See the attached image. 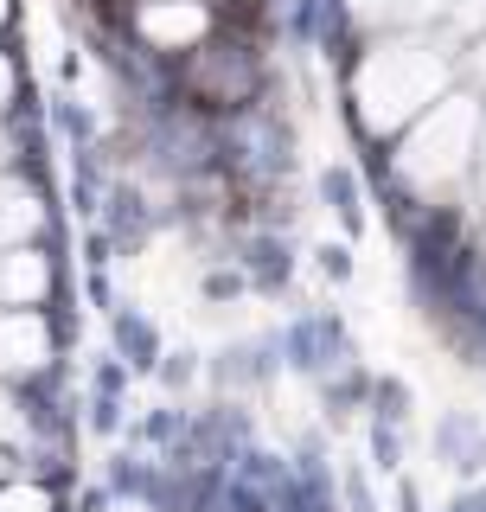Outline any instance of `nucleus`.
Here are the masks:
<instances>
[{"label":"nucleus","instance_id":"9d476101","mask_svg":"<svg viewBox=\"0 0 486 512\" xmlns=\"http://www.w3.org/2000/svg\"><path fill=\"white\" fill-rule=\"evenodd\" d=\"M20 436H26V416L13 410L7 397H0V442H20Z\"/></svg>","mask_w":486,"mask_h":512},{"label":"nucleus","instance_id":"9b49d317","mask_svg":"<svg viewBox=\"0 0 486 512\" xmlns=\"http://www.w3.org/2000/svg\"><path fill=\"white\" fill-rule=\"evenodd\" d=\"M474 160H480V186H486V122H480V135H474Z\"/></svg>","mask_w":486,"mask_h":512},{"label":"nucleus","instance_id":"ddd939ff","mask_svg":"<svg viewBox=\"0 0 486 512\" xmlns=\"http://www.w3.org/2000/svg\"><path fill=\"white\" fill-rule=\"evenodd\" d=\"M0 20H7V0H0Z\"/></svg>","mask_w":486,"mask_h":512},{"label":"nucleus","instance_id":"7ed1b4c3","mask_svg":"<svg viewBox=\"0 0 486 512\" xmlns=\"http://www.w3.org/2000/svg\"><path fill=\"white\" fill-rule=\"evenodd\" d=\"M45 359V320L39 314H0V378L32 372Z\"/></svg>","mask_w":486,"mask_h":512},{"label":"nucleus","instance_id":"f03ea898","mask_svg":"<svg viewBox=\"0 0 486 512\" xmlns=\"http://www.w3.org/2000/svg\"><path fill=\"white\" fill-rule=\"evenodd\" d=\"M474 135H480V103L474 96H435V103L416 116L410 141L397 154V173L410 180L416 192H448L474 167Z\"/></svg>","mask_w":486,"mask_h":512},{"label":"nucleus","instance_id":"4468645a","mask_svg":"<svg viewBox=\"0 0 486 512\" xmlns=\"http://www.w3.org/2000/svg\"><path fill=\"white\" fill-rule=\"evenodd\" d=\"M480 64H486V45H480Z\"/></svg>","mask_w":486,"mask_h":512},{"label":"nucleus","instance_id":"2eb2a0df","mask_svg":"<svg viewBox=\"0 0 486 512\" xmlns=\"http://www.w3.org/2000/svg\"><path fill=\"white\" fill-rule=\"evenodd\" d=\"M0 154H7V148H0Z\"/></svg>","mask_w":486,"mask_h":512},{"label":"nucleus","instance_id":"0eeeda50","mask_svg":"<svg viewBox=\"0 0 486 512\" xmlns=\"http://www.w3.org/2000/svg\"><path fill=\"white\" fill-rule=\"evenodd\" d=\"M448 0H352V13H359L365 26H416L429 20V13H442Z\"/></svg>","mask_w":486,"mask_h":512},{"label":"nucleus","instance_id":"f257e3e1","mask_svg":"<svg viewBox=\"0 0 486 512\" xmlns=\"http://www.w3.org/2000/svg\"><path fill=\"white\" fill-rule=\"evenodd\" d=\"M359 116L371 128H403L448 90V52L429 39H391L359 64Z\"/></svg>","mask_w":486,"mask_h":512},{"label":"nucleus","instance_id":"20e7f679","mask_svg":"<svg viewBox=\"0 0 486 512\" xmlns=\"http://www.w3.org/2000/svg\"><path fill=\"white\" fill-rule=\"evenodd\" d=\"M141 32L154 45H192V39H205V7L199 0H154L141 13Z\"/></svg>","mask_w":486,"mask_h":512},{"label":"nucleus","instance_id":"423d86ee","mask_svg":"<svg viewBox=\"0 0 486 512\" xmlns=\"http://www.w3.org/2000/svg\"><path fill=\"white\" fill-rule=\"evenodd\" d=\"M39 231V199H32L26 186H0V250L7 244H20V237H32Z\"/></svg>","mask_w":486,"mask_h":512},{"label":"nucleus","instance_id":"f8f14e48","mask_svg":"<svg viewBox=\"0 0 486 512\" xmlns=\"http://www.w3.org/2000/svg\"><path fill=\"white\" fill-rule=\"evenodd\" d=\"M7 90H13V71H7V58H0V103H7Z\"/></svg>","mask_w":486,"mask_h":512},{"label":"nucleus","instance_id":"6e6552de","mask_svg":"<svg viewBox=\"0 0 486 512\" xmlns=\"http://www.w3.org/2000/svg\"><path fill=\"white\" fill-rule=\"evenodd\" d=\"M0 512H45L39 487H0Z\"/></svg>","mask_w":486,"mask_h":512},{"label":"nucleus","instance_id":"1a4fd4ad","mask_svg":"<svg viewBox=\"0 0 486 512\" xmlns=\"http://www.w3.org/2000/svg\"><path fill=\"white\" fill-rule=\"evenodd\" d=\"M455 26L461 32H480L486 26V0H455Z\"/></svg>","mask_w":486,"mask_h":512},{"label":"nucleus","instance_id":"39448f33","mask_svg":"<svg viewBox=\"0 0 486 512\" xmlns=\"http://www.w3.org/2000/svg\"><path fill=\"white\" fill-rule=\"evenodd\" d=\"M45 295V263L32 250H0V308H26Z\"/></svg>","mask_w":486,"mask_h":512}]
</instances>
